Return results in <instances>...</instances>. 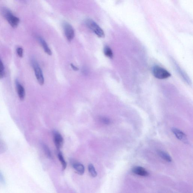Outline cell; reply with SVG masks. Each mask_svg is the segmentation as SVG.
Segmentation results:
<instances>
[{
	"label": "cell",
	"mask_w": 193,
	"mask_h": 193,
	"mask_svg": "<svg viewBox=\"0 0 193 193\" xmlns=\"http://www.w3.org/2000/svg\"><path fill=\"white\" fill-rule=\"evenodd\" d=\"M2 13L3 16L12 27H17L19 23V19L14 16L12 11L7 8H3L2 10Z\"/></svg>",
	"instance_id": "cell-1"
},
{
	"label": "cell",
	"mask_w": 193,
	"mask_h": 193,
	"mask_svg": "<svg viewBox=\"0 0 193 193\" xmlns=\"http://www.w3.org/2000/svg\"><path fill=\"white\" fill-rule=\"evenodd\" d=\"M86 25L97 36L100 38L105 37V33L103 30L96 22L91 19H88L86 21Z\"/></svg>",
	"instance_id": "cell-2"
},
{
	"label": "cell",
	"mask_w": 193,
	"mask_h": 193,
	"mask_svg": "<svg viewBox=\"0 0 193 193\" xmlns=\"http://www.w3.org/2000/svg\"><path fill=\"white\" fill-rule=\"evenodd\" d=\"M152 72L153 76L159 79H166L171 76V74L168 71L157 65L153 67Z\"/></svg>",
	"instance_id": "cell-3"
},
{
	"label": "cell",
	"mask_w": 193,
	"mask_h": 193,
	"mask_svg": "<svg viewBox=\"0 0 193 193\" xmlns=\"http://www.w3.org/2000/svg\"><path fill=\"white\" fill-rule=\"evenodd\" d=\"M31 64L32 65L35 77L39 84L42 85L44 83V78L43 75L42 69L37 62L35 59L31 60Z\"/></svg>",
	"instance_id": "cell-4"
},
{
	"label": "cell",
	"mask_w": 193,
	"mask_h": 193,
	"mask_svg": "<svg viewBox=\"0 0 193 193\" xmlns=\"http://www.w3.org/2000/svg\"><path fill=\"white\" fill-rule=\"evenodd\" d=\"M64 31L66 38L69 41H72L75 35L74 30L72 26L70 24L64 22L63 24Z\"/></svg>",
	"instance_id": "cell-5"
},
{
	"label": "cell",
	"mask_w": 193,
	"mask_h": 193,
	"mask_svg": "<svg viewBox=\"0 0 193 193\" xmlns=\"http://www.w3.org/2000/svg\"><path fill=\"white\" fill-rule=\"evenodd\" d=\"M172 131L177 139L183 142V143H187L188 140H187V136L184 133L179 129L176 128H172Z\"/></svg>",
	"instance_id": "cell-6"
},
{
	"label": "cell",
	"mask_w": 193,
	"mask_h": 193,
	"mask_svg": "<svg viewBox=\"0 0 193 193\" xmlns=\"http://www.w3.org/2000/svg\"><path fill=\"white\" fill-rule=\"evenodd\" d=\"M54 139L56 148L59 150L62 147L63 143L62 136L59 133L56 131L54 133Z\"/></svg>",
	"instance_id": "cell-7"
},
{
	"label": "cell",
	"mask_w": 193,
	"mask_h": 193,
	"mask_svg": "<svg viewBox=\"0 0 193 193\" xmlns=\"http://www.w3.org/2000/svg\"><path fill=\"white\" fill-rule=\"evenodd\" d=\"M16 88L20 100H23L25 99V90L19 80H16L15 82Z\"/></svg>",
	"instance_id": "cell-8"
},
{
	"label": "cell",
	"mask_w": 193,
	"mask_h": 193,
	"mask_svg": "<svg viewBox=\"0 0 193 193\" xmlns=\"http://www.w3.org/2000/svg\"><path fill=\"white\" fill-rule=\"evenodd\" d=\"M132 172L136 175L143 177L148 176L149 173L145 169L140 166H137L132 169Z\"/></svg>",
	"instance_id": "cell-9"
},
{
	"label": "cell",
	"mask_w": 193,
	"mask_h": 193,
	"mask_svg": "<svg viewBox=\"0 0 193 193\" xmlns=\"http://www.w3.org/2000/svg\"><path fill=\"white\" fill-rule=\"evenodd\" d=\"M73 168L78 174L80 175H82L85 172V169L83 165L80 163H74L72 164Z\"/></svg>",
	"instance_id": "cell-10"
},
{
	"label": "cell",
	"mask_w": 193,
	"mask_h": 193,
	"mask_svg": "<svg viewBox=\"0 0 193 193\" xmlns=\"http://www.w3.org/2000/svg\"><path fill=\"white\" fill-rule=\"evenodd\" d=\"M38 40L40 44L42 45V46L43 48V49L44 50L46 54H47L49 55H51L52 54V51L51 50L48 46L46 41L44 39L42 38V37H38Z\"/></svg>",
	"instance_id": "cell-11"
},
{
	"label": "cell",
	"mask_w": 193,
	"mask_h": 193,
	"mask_svg": "<svg viewBox=\"0 0 193 193\" xmlns=\"http://www.w3.org/2000/svg\"><path fill=\"white\" fill-rule=\"evenodd\" d=\"M158 154L161 158L164 159V160L168 162H171L172 159L170 155L165 152L162 151H158Z\"/></svg>",
	"instance_id": "cell-12"
},
{
	"label": "cell",
	"mask_w": 193,
	"mask_h": 193,
	"mask_svg": "<svg viewBox=\"0 0 193 193\" xmlns=\"http://www.w3.org/2000/svg\"><path fill=\"white\" fill-rule=\"evenodd\" d=\"M104 53L107 57L112 59L113 57V54L112 50L109 46H106L104 48Z\"/></svg>",
	"instance_id": "cell-13"
},
{
	"label": "cell",
	"mask_w": 193,
	"mask_h": 193,
	"mask_svg": "<svg viewBox=\"0 0 193 193\" xmlns=\"http://www.w3.org/2000/svg\"><path fill=\"white\" fill-rule=\"evenodd\" d=\"M88 169L90 175L93 177H95L97 175V172L94 166L92 164H90L88 167Z\"/></svg>",
	"instance_id": "cell-14"
},
{
	"label": "cell",
	"mask_w": 193,
	"mask_h": 193,
	"mask_svg": "<svg viewBox=\"0 0 193 193\" xmlns=\"http://www.w3.org/2000/svg\"><path fill=\"white\" fill-rule=\"evenodd\" d=\"M58 157L60 162L61 163L63 169L65 170L67 168V164L64 158L62 153L61 152H59L58 153Z\"/></svg>",
	"instance_id": "cell-15"
},
{
	"label": "cell",
	"mask_w": 193,
	"mask_h": 193,
	"mask_svg": "<svg viewBox=\"0 0 193 193\" xmlns=\"http://www.w3.org/2000/svg\"><path fill=\"white\" fill-rule=\"evenodd\" d=\"M5 74V68L4 65L0 57V78H4Z\"/></svg>",
	"instance_id": "cell-16"
},
{
	"label": "cell",
	"mask_w": 193,
	"mask_h": 193,
	"mask_svg": "<svg viewBox=\"0 0 193 193\" xmlns=\"http://www.w3.org/2000/svg\"><path fill=\"white\" fill-rule=\"evenodd\" d=\"M44 148L45 153H46V156L49 158H51L52 157L50 149H49V148L47 147V146H46V145H44Z\"/></svg>",
	"instance_id": "cell-17"
},
{
	"label": "cell",
	"mask_w": 193,
	"mask_h": 193,
	"mask_svg": "<svg viewBox=\"0 0 193 193\" xmlns=\"http://www.w3.org/2000/svg\"><path fill=\"white\" fill-rule=\"evenodd\" d=\"M16 51L17 52L18 55L20 57H23V49L22 47H19L16 49Z\"/></svg>",
	"instance_id": "cell-18"
},
{
	"label": "cell",
	"mask_w": 193,
	"mask_h": 193,
	"mask_svg": "<svg viewBox=\"0 0 193 193\" xmlns=\"http://www.w3.org/2000/svg\"><path fill=\"white\" fill-rule=\"evenodd\" d=\"M100 120L102 123H104L105 124L109 125L110 123V120L108 118L103 117L101 118Z\"/></svg>",
	"instance_id": "cell-19"
},
{
	"label": "cell",
	"mask_w": 193,
	"mask_h": 193,
	"mask_svg": "<svg viewBox=\"0 0 193 193\" xmlns=\"http://www.w3.org/2000/svg\"><path fill=\"white\" fill-rule=\"evenodd\" d=\"M0 182L3 184H5V180L4 177L2 173L1 170H0Z\"/></svg>",
	"instance_id": "cell-20"
},
{
	"label": "cell",
	"mask_w": 193,
	"mask_h": 193,
	"mask_svg": "<svg viewBox=\"0 0 193 193\" xmlns=\"http://www.w3.org/2000/svg\"><path fill=\"white\" fill-rule=\"evenodd\" d=\"M71 67H72L73 70L74 71H78V68L77 67L75 66L74 65H73L72 64H71Z\"/></svg>",
	"instance_id": "cell-21"
}]
</instances>
